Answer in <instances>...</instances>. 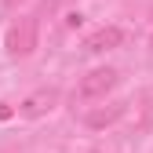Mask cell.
I'll return each mask as SVG.
<instances>
[{"label": "cell", "mask_w": 153, "mask_h": 153, "mask_svg": "<svg viewBox=\"0 0 153 153\" xmlns=\"http://www.w3.org/2000/svg\"><path fill=\"white\" fill-rule=\"evenodd\" d=\"M4 4H18V0H4Z\"/></svg>", "instance_id": "obj_6"}, {"label": "cell", "mask_w": 153, "mask_h": 153, "mask_svg": "<svg viewBox=\"0 0 153 153\" xmlns=\"http://www.w3.org/2000/svg\"><path fill=\"white\" fill-rule=\"evenodd\" d=\"M120 113H124V102H113L109 109H91L88 113V128H109Z\"/></svg>", "instance_id": "obj_5"}, {"label": "cell", "mask_w": 153, "mask_h": 153, "mask_svg": "<svg viewBox=\"0 0 153 153\" xmlns=\"http://www.w3.org/2000/svg\"><path fill=\"white\" fill-rule=\"evenodd\" d=\"M120 44H124V29L120 26H102V29H95L84 40V51L99 55V51H113V48H120Z\"/></svg>", "instance_id": "obj_4"}, {"label": "cell", "mask_w": 153, "mask_h": 153, "mask_svg": "<svg viewBox=\"0 0 153 153\" xmlns=\"http://www.w3.org/2000/svg\"><path fill=\"white\" fill-rule=\"evenodd\" d=\"M55 102H59V91H55V88H40V91H33V95H26V99H22L18 113L29 117V120H36V117H44V113H51Z\"/></svg>", "instance_id": "obj_3"}, {"label": "cell", "mask_w": 153, "mask_h": 153, "mask_svg": "<svg viewBox=\"0 0 153 153\" xmlns=\"http://www.w3.org/2000/svg\"><path fill=\"white\" fill-rule=\"evenodd\" d=\"M36 48V22L33 18H22V22H15L7 29V55H29Z\"/></svg>", "instance_id": "obj_2"}, {"label": "cell", "mask_w": 153, "mask_h": 153, "mask_svg": "<svg viewBox=\"0 0 153 153\" xmlns=\"http://www.w3.org/2000/svg\"><path fill=\"white\" fill-rule=\"evenodd\" d=\"M120 80V73L113 69V66H99V69H91L80 76V84H76L73 91V99H80V102H95V99H106V95L117 88Z\"/></svg>", "instance_id": "obj_1"}]
</instances>
